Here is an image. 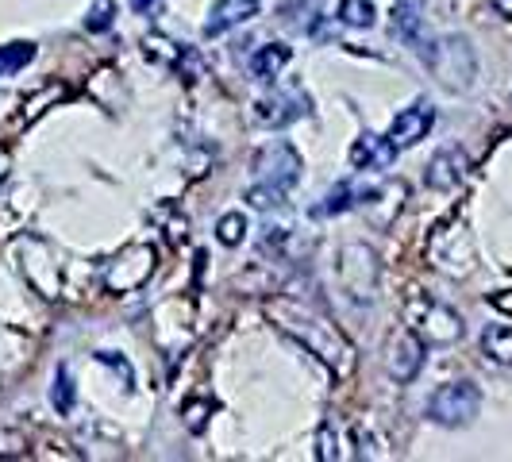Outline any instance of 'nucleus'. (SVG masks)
Returning a JSON list of instances; mask_svg holds the SVG:
<instances>
[{
  "mask_svg": "<svg viewBox=\"0 0 512 462\" xmlns=\"http://www.w3.org/2000/svg\"><path fill=\"white\" fill-rule=\"evenodd\" d=\"M266 312L278 324V332L297 339L324 366H332L335 378H351L355 374V347H351V339L339 332L320 308L305 305L297 297H278V301H270Z\"/></svg>",
  "mask_w": 512,
  "mask_h": 462,
  "instance_id": "f257e3e1",
  "label": "nucleus"
},
{
  "mask_svg": "<svg viewBox=\"0 0 512 462\" xmlns=\"http://www.w3.org/2000/svg\"><path fill=\"white\" fill-rule=\"evenodd\" d=\"M416 51H420L424 66L432 70V77H436L447 93H466L474 85V77H478V54H474V43L466 35L424 39Z\"/></svg>",
  "mask_w": 512,
  "mask_h": 462,
  "instance_id": "f03ea898",
  "label": "nucleus"
},
{
  "mask_svg": "<svg viewBox=\"0 0 512 462\" xmlns=\"http://www.w3.org/2000/svg\"><path fill=\"white\" fill-rule=\"evenodd\" d=\"M482 412V389L474 382H447L428 397V420L439 428H466Z\"/></svg>",
  "mask_w": 512,
  "mask_h": 462,
  "instance_id": "7ed1b4c3",
  "label": "nucleus"
},
{
  "mask_svg": "<svg viewBox=\"0 0 512 462\" xmlns=\"http://www.w3.org/2000/svg\"><path fill=\"white\" fill-rule=\"evenodd\" d=\"M412 328H416V335H420L424 343H432V347H451V343H459L462 332H466V324H462V316L455 308L439 305V301H428V297H420V301L412 305Z\"/></svg>",
  "mask_w": 512,
  "mask_h": 462,
  "instance_id": "20e7f679",
  "label": "nucleus"
},
{
  "mask_svg": "<svg viewBox=\"0 0 512 462\" xmlns=\"http://www.w3.org/2000/svg\"><path fill=\"white\" fill-rule=\"evenodd\" d=\"M428 255H432V262H436L443 274H451V278H462V274L474 270V243H470V231L459 228V224L436 228Z\"/></svg>",
  "mask_w": 512,
  "mask_h": 462,
  "instance_id": "39448f33",
  "label": "nucleus"
},
{
  "mask_svg": "<svg viewBox=\"0 0 512 462\" xmlns=\"http://www.w3.org/2000/svg\"><path fill=\"white\" fill-rule=\"evenodd\" d=\"M339 282H343V289L355 301H370L374 289H378V255L370 247H362V243L343 247V255H339Z\"/></svg>",
  "mask_w": 512,
  "mask_h": 462,
  "instance_id": "423d86ee",
  "label": "nucleus"
},
{
  "mask_svg": "<svg viewBox=\"0 0 512 462\" xmlns=\"http://www.w3.org/2000/svg\"><path fill=\"white\" fill-rule=\"evenodd\" d=\"M255 181H266V185H278V189H293L297 181H301V170H305V162H301V154L293 151L289 143H270V147H262L255 154Z\"/></svg>",
  "mask_w": 512,
  "mask_h": 462,
  "instance_id": "0eeeda50",
  "label": "nucleus"
},
{
  "mask_svg": "<svg viewBox=\"0 0 512 462\" xmlns=\"http://www.w3.org/2000/svg\"><path fill=\"white\" fill-rule=\"evenodd\" d=\"M151 274H154V251L139 243V247H128L124 255L108 266V278L104 282H108L112 293H131V289H139V285L147 282Z\"/></svg>",
  "mask_w": 512,
  "mask_h": 462,
  "instance_id": "6e6552de",
  "label": "nucleus"
},
{
  "mask_svg": "<svg viewBox=\"0 0 512 462\" xmlns=\"http://www.w3.org/2000/svg\"><path fill=\"white\" fill-rule=\"evenodd\" d=\"M424 366V339L416 332H397L385 347V370L389 378L401 385H409Z\"/></svg>",
  "mask_w": 512,
  "mask_h": 462,
  "instance_id": "1a4fd4ad",
  "label": "nucleus"
},
{
  "mask_svg": "<svg viewBox=\"0 0 512 462\" xmlns=\"http://www.w3.org/2000/svg\"><path fill=\"white\" fill-rule=\"evenodd\" d=\"M436 124V108L428 101H416L409 108H401L397 116H393V124H389V139L397 143V151H405V147H416L420 139H428V131Z\"/></svg>",
  "mask_w": 512,
  "mask_h": 462,
  "instance_id": "9d476101",
  "label": "nucleus"
},
{
  "mask_svg": "<svg viewBox=\"0 0 512 462\" xmlns=\"http://www.w3.org/2000/svg\"><path fill=\"white\" fill-rule=\"evenodd\" d=\"M308 112H312V101H308V93H301V89L274 93V97L258 101V108H255L258 124H266V128H289V124H297Z\"/></svg>",
  "mask_w": 512,
  "mask_h": 462,
  "instance_id": "9b49d317",
  "label": "nucleus"
},
{
  "mask_svg": "<svg viewBox=\"0 0 512 462\" xmlns=\"http://www.w3.org/2000/svg\"><path fill=\"white\" fill-rule=\"evenodd\" d=\"M466 170H470L466 151H459V147H443V151L428 162V170H424V185H428V189H436V193H451V189H459L462 181H466Z\"/></svg>",
  "mask_w": 512,
  "mask_h": 462,
  "instance_id": "f8f14e48",
  "label": "nucleus"
},
{
  "mask_svg": "<svg viewBox=\"0 0 512 462\" xmlns=\"http://www.w3.org/2000/svg\"><path fill=\"white\" fill-rule=\"evenodd\" d=\"M397 162V143L389 135H378V131H366L355 139L351 147V166L355 170H389Z\"/></svg>",
  "mask_w": 512,
  "mask_h": 462,
  "instance_id": "ddd939ff",
  "label": "nucleus"
},
{
  "mask_svg": "<svg viewBox=\"0 0 512 462\" xmlns=\"http://www.w3.org/2000/svg\"><path fill=\"white\" fill-rule=\"evenodd\" d=\"M258 16V0H216L208 8V20H205V35L216 39V35H228L231 27H243L247 20Z\"/></svg>",
  "mask_w": 512,
  "mask_h": 462,
  "instance_id": "4468645a",
  "label": "nucleus"
},
{
  "mask_svg": "<svg viewBox=\"0 0 512 462\" xmlns=\"http://www.w3.org/2000/svg\"><path fill=\"white\" fill-rule=\"evenodd\" d=\"M289 58H293V51H289L285 43H266V47H258L255 58H251V77H255V81H274V77L289 66Z\"/></svg>",
  "mask_w": 512,
  "mask_h": 462,
  "instance_id": "2eb2a0df",
  "label": "nucleus"
},
{
  "mask_svg": "<svg viewBox=\"0 0 512 462\" xmlns=\"http://www.w3.org/2000/svg\"><path fill=\"white\" fill-rule=\"evenodd\" d=\"M482 351L486 359H493L497 366H509L512 370V328L509 324H489L482 332Z\"/></svg>",
  "mask_w": 512,
  "mask_h": 462,
  "instance_id": "dca6fc26",
  "label": "nucleus"
},
{
  "mask_svg": "<svg viewBox=\"0 0 512 462\" xmlns=\"http://www.w3.org/2000/svg\"><path fill=\"white\" fill-rule=\"evenodd\" d=\"M393 35H401L412 47L424 43V20H420V12H416L412 4H397V8H393Z\"/></svg>",
  "mask_w": 512,
  "mask_h": 462,
  "instance_id": "f3484780",
  "label": "nucleus"
},
{
  "mask_svg": "<svg viewBox=\"0 0 512 462\" xmlns=\"http://www.w3.org/2000/svg\"><path fill=\"white\" fill-rule=\"evenodd\" d=\"M359 201H366V193H359L355 185H347V181H339L332 193L324 197V205H316V216H335V212H347V208H355Z\"/></svg>",
  "mask_w": 512,
  "mask_h": 462,
  "instance_id": "a211bd4d",
  "label": "nucleus"
},
{
  "mask_svg": "<svg viewBox=\"0 0 512 462\" xmlns=\"http://www.w3.org/2000/svg\"><path fill=\"white\" fill-rule=\"evenodd\" d=\"M74 401H77L74 374H70V366H58V370H54V385H51V405L58 412H74Z\"/></svg>",
  "mask_w": 512,
  "mask_h": 462,
  "instance_id": "6ab92c4d",
  "label": "nucleus"
},
{
  "mask_svg": "<svg viewBox=\"0 0 512 462\" xmlns=\"http://www.w3.org/2000/svg\"><path fill=\"white\" fill-rule=\"evenodd\" d=\"M374 4L370 0H339V24L347 27H374Z\"/></svg>",
  "mask_w": 512,
  "mask_h": 462,
  "instance_id": "aec40b11",
  "label": "nucleus"
},
{
  "mask_svg": "<svg viewBox=\"0 0 512 462\" xmlns=\"http://www.w3.org/2000/svg\"><path fill=\"white\" fill-rule=\"evenodd\" d=\"M216 239H220L224 247H239V243L247 239V216H243V212H224L220 224H216Z\"/></svg>",
  "mask_w": 512,
  "mask_h": 462,
  "instance_id": "412c9836",
  "label": "nucleus"
},
{
  "mask_svg": "<svg viewBox=\"0 0 512 462\" xmlns=\"http://www.w3.org/2000/svg\"><path fill=\"white\" fill-rule=\"evenodd\" d=\"M31 58H35V43H8V47H0V77L24 70Z\"/></svg>",
  "mask_w": 512,
  "mask_h": 462,
  "instance_id": "4be33fe9",
  "label": "nucleus"
},
{
  "mask_svg": "<svg viewBox=\"0 0 512 462\" xmlns=\"http://www.w3.org/2000/svg\"><path fill=\"white\" fill-rule=\"evenodd\" d=\"M112 24H116V0H93L89 12H85V31L101 35V31H108Z\"/></svg>",
  "mask_w": 512,
  "mask_h": 462,
  "instance_id": "5701e85b",
  "label": "nucleus"
},
{
  "mask_svg": "<svg viewBox=\"0 0 512 462\" xmlns=\"http://www.w3.org/2000/svg\"><path fill=\"white\" fill-rule=\"evenodd\" d=\"M247 205L251 208H278L285 205V189H278V185H266V181H255L251 189H247Z\"/></svg>",
  "mask_w": 512,
  "mask_h": 462,
  "instance_id": "b1692460",
  "label": "nucleus"
},
{
  "mask_svg": "<svg viewBox=\"0 0 512 462\" xmlns=\"http://www.w3.org/2000/svg\"><path fill=\"white\" fill-rule=\"evenodd\" d=\"M316 459L320 462L339 459V436H335L332 420H324V424H320V436H316Z\"/></svg>",
  "mask_w": 512,
  "mask_h": 462,
  "instance_id": "393cba45",
  "label": "nucleus"
},
{
  "mask_svg": "<svg viewBox=\"0 0 512 462\" xmlns=\"http://www.w3.org/2000/svg\"><path fill=\"white\" fill-rule=\"evenodd\" d=\"M205 412H212V401H189V405H185V424H189V432H205Z\"/></svg>",
  "mask_w": 512,
  "mask_h": 462,
  "instance_id": "a878e982",
  "label": "nucleus"
},
{
  "mask_svg": "<svg viewBox=\"0 0 512 462\" xmlns=\"http://www.w3.org/2000/svg\"><path fill=\"white\" fill-rule=\"evenodd\" d=\"M97 362H104V366H116L120 374H124V385H131L135 382V374H131V366H128V359H116L112 351H97Z\"/></svg>",
  "mask_w": 512,
  "mask_h": 462,
  "instance_id": "bb28decb",
  "label": "nucleus"
},
{
  "mask_svg": "<svg viewBox=\"0 0 512 462\" xmlns=\"http://www.w3.org/2000/svg\"><path fill=\"white\" fill-rule=\"evenodd\" d=\"M489 305L497 308L501 316H512V289H501V293H493V297H489Z\"/></svg>",
  "mask_w": 512,
  "mask_h": 462,
  "instance_id": "cd10ccee",
  "label": "nucleus"
},
{
  "mask_svg": "<svg viewBox=\"0 0 512 462\" xmlns=\"http://www.w3.org/2000/svg\"><path fill=\"white\" fill-rule=\"evenodd\" d=\"M162 4H166V0H131V12H139V16H154Z\"/></svg>",
  "mask_w": 512,
  "mask_h": 462,
  "instance_id": "c85d7f7f",
  "label": "nucleus"
},
{
  "mask_svg": "<svg viewBox=\"0 0 512 462\" xmlns=\"http://www.w3.org/2000/svg\"><path fill=\"white\" fill-rule=\"evenodd\" d=\"M8 170H12V154H8V151H0V181L8 178Z\"/></svg>",
  "mask_w": 512,
  "mask_h": 462,
  "instance_id": "c756f323",
  "label": "nucleus"
},
{
  "mask_svg": "<svg viewBox=\"0 0 512 462\" xmlns=\"http://www.w3.org/2000/svg\"><path fill=\"white\" fill-rule=\"evenodd\" d=\"M493 4H497L501 12H509V16H512V0H493Z\"/></svg>",
  "mask_w": 512,
  "mask_h": 462,
  "instance_id": "7c9ffc66",
  "label": "nucleus"
}]
</instances>
